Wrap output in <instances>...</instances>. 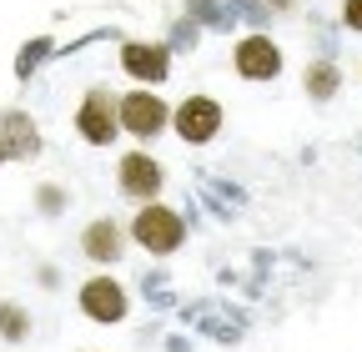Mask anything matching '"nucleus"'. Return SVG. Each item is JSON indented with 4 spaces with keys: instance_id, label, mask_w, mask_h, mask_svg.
<instances>
[{
    "instance_id": "obj_1",
    "label": "nucleus",
    "mask_w": 362,
    "mask_h": 352,
    "mask_svg": "<svg viewBox=\"0 0 362 352\" xmlns=\"http://www.w3.org/2000/svg\"><path fill=\"white\" fill-rule=\"evenodd\" d=\"M76 131L90 146H111V136L121 131V101H111L106 86H90L76 106Z\"/></svg>"
},
{
    "instance_id": "obj_2",
    "label": "nucleus",
    "mask_w": 362,
    "mask_h": 352,
    "mask_svg": "<svg viewBox=\"0 0 362 352\" xmlns=\"http://www.w3.org/2000/svg\"><path fill=\"white\" fill-rule=\"evenodd\" d=\"M131 237L141 242L146 252H156V257H166V252H176L181 247V237H187V227H181V216L171 211V206H141L136 211V222H131Z\"/></svg>"
},
{
    "instance_id": "obj_3",
    "label": "nucleus",
    "mask_w": 362,
    "mask_h": 352,
    "mask_svg": "<svg viewBox=\"0 0 362 352\" xmlns=\"http://www.w3.org/2000/svg\"><path fill=\"white\" fill-rule=\"evenodd\" d=\"M81 312H86L90 322H121V317H126V292H121V282H111V277L81 282Z\"/></svg>"
},
{
    "instance_id": "obj_4",
    "label": "nucleus",
    "mask_w": 362,
    "mask_h": 352,
    "mask_svg": "<svg viewBox=\"0 0 362 352\" xmlns=\"http://www.w3.org/2000/svg\"><path fill=\"white\" fill-rule=\"evenodd\" d=\"M232 61H237V76H247V81H272V76L282 71V51L272 46L267 35H247V40H237Z\"/></svg>"
},
{
    "instance_id": "obj_5",
    "label": "nucleus",
    "mask_w": 362,
    "mask_h": 352,
    "mask_svg": "<svg viewBox=\"0 0 362 352\" xmlns=\"http://www.w3.org/2000/svg\"><path fill=\"white\" fill-rule=\"evenodd\" d=\"M176 131H181V141H211L216 131H221V106L211 96L181 101L176 106Z\"/></svg>"
},
{
    "instance_id": "obj_6",
    "label": "nucleus",
    "mask_w": 362,
    "mask_h": 352,
    "mask_svg": "<svg viewBox=\"0 0 362 352\" xmlns=\"http://www.w3.org/2000/svg\"><path fill=\"white\" fill-rule=\"evenodd\" d=\"M166 66H171V56H166V46H151V40H126L121 46V71L131 76V81H166Z\"/></svg>"
},
{
    "instance_id": "obj_7",
    "label": "nucleus",
    "mask_w": 362,
    "mask_h": 352,
    "mask_svg": "<svg viewBox=\"0 0 362 352\" xmlns=\"http://www.w3.org/2000/svg\"><path fill=\"white\" fill-rule=\"evenodd\" d=\"M121 126L131 131V136H156V131L166 126L161 96H151V91H131V96L121 101Z\"/></svg>"
},
{
    "instance_id": "obj_8",
    "label": "nucleus",
    "mask_w": 362,
    "mask_h": 352,
    "mask_svg": "<svg viewBox=\"0 0 362 352\" xmlns=\"http://www.w3.org/2000/svg\"><path fill=\"white\" fill-rule=\"evenodd\" d=\"M121 192L136 196V201H151V196L161 192V166H156L146 151L121 156Z\"/></svg>"
},
{
    "instance_id": "obj_9",
    "label": "nucleus",
    "mask_w": 362,
    "mask_h": 352,
    "mask_svg": "<svg viewBox=\"0 0 362 352\" xmlns=\"http://www.w3.org/2000/svg\"><path fill=\"white\" fill-rule=\"evenodd\" d=\"M0 141H6L11 161H30L40 151V136H35V126H30L25 111H6V116H0Z\"/></svg>"
},
{
    "instance_id": "obj_10",
    "label": "nucleus",
    "mask_w": 362,
    "mask_h": 352,
    "mask_svg": "<svg viewBox=\"0 0 362 352\" xmlns=\"http://www.w3.org/2000/svg\"><path fill=\"white\" fill-rule=\"evenodd\" d=\"M121 227L111 222V216H101V222H90L86 232H81V252L90 257V262H116L121 257Z\"/></svg>"
},
{
    "instance_id": "obj_11",
    "label": "nucleus",
    "mask_w": 362,
    "mask_h": 352,
    "mask_svg": "<svg viewBox=\"0 0 362 352\" xmlns=\"http://www.w3.org/2000/svg\"><path fill=\"white\" fill-rule=\"evenodd\" d=\"M0 337L6 342H25L30 337V317L21 302H0Z\"/></svg>"
},
{
    "instance_id": "obj_12",
    "label": "nucleus",
    "mask_w": 362,
    "mask_h": 352,
    "mask_svg": "<svg viewBox=\"0 0 362 352\" xmlns=\"http://www.w3.org/2000/svg\"><path fill=\"white\" fill-rule=\"evenodd\" d=\"M307 91H312L317 101H327V96L337 91V71H332V66H307Z\"/></svg>"
},
{
    "instance_id": "obj_13",
    "label": "nucleus",
    "mask_w": 362,
    "mask_h": 352,
    "mask_svg": "<svg viewBox=\"0 0 362 352\" xmlns=\"http://www.w3.org/2000/svg\"><path fill=\"white\" fill-rule=\"evenodd\" d=\"M45 51H51V46H45V40H35V46H25V51H21V61H16V71H21V76H30V71H35V66L45 61Z\"/></svg>"
},
{
    "instance_id": "obj_14",
    "label": "nucleus",
    "mask_w": 362,
    "mask_h": 352,
    "mask_svg": "<svg viewBox=\"0 0 362 352\" xmlns=\"http://www.w3.org/2000/svg\"><path fill=\"white\" fill-rule=\"evenodd\" d=\"M35 201H40V211H45V216H56V211L66 206V196H61V187H40V192H35Z\"/></svg>"
},
{
    "instance_id": "obj_15",
    "label": "nucleus",
    "mask_w": 362,
    "mask_h": 352,
    "mask_svg": "<svg viewBox=\"0 0 362 352\" xmlns=\"http://www.w3.org/2000/svg\"><path fill=\"white\" fill-rule=\"evenodd\" d=\"M342 20H347L352 30H362V0H347V6H342Z\"/></svg>"
},
{
    "instance_id": "obj_16",
    "label": "nucleus",
    "mask_w": 362,
    "mask_h": 352,
    "mask_svg": "<svg viewBox=\"0 0 362 352\" xmlns=\"http://www.w3.org/2000/svg\"><path fill=\"white\" fill-rule=\"evenodd\" d=\"M0 161H11V156H6V141H0Z\"/></svg>"
},
{
    "instance_id": "obj_17",
    "label": "nucleus",
    "mask_w": 362,
    "mask_h": 352,
    "mask_svg": "<svg viewBox=\"0 0 362 352\" xmlns=\"http://www.w3.org/2000/svg\"><path fill=\"white\" fill-rule=\"evenodd\" d=\"M272 6H292V0H272Z\"/></svg>"
}]
</instances>
